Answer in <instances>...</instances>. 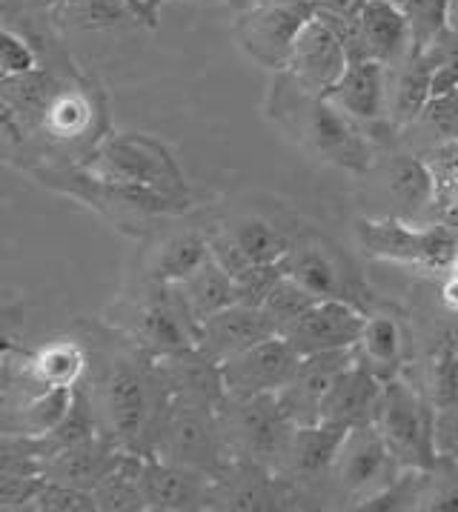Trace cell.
Listing matches in <instances>:
<instances>
[{"mask_svg":"<svg viewBox=\"0 0 458 512\" xmlns=\"http://www.w3.org/2000/svg\"><path fill=\"white\" fill-rule=\"evenodd\" d=\"M393 467H398L396 458L387 450L381 432L375 430V424H367L344 435V444L335 455L333 472L338 484L350 495L370 498L373 492L387 487L396 478Z\"/></svg>","mask_w":458,"mask_h":512,"instance_id":"30bf717a","label":"cell"},{"mask_svg":"<svg viewBox=\"0 0 458 512\" xmlns=\"http://www.w3.org/2000/svg\"><path fill=\"white\" fill-rule=\"evenodd\" d=\"M404 9L413 26V55H418L447 29L450 0H404Z\"/></svg>","mask_w":458,"mask_h":512,"instance_id":"f546056e","label":"cell"},{"mask_svg":"<svg viewBox=\"0 0 458 512\" xmlns=\"http://www.w3.org/2000/svg\"><path fill=\"white\" fill-rule=\"evenodd\" d=\"M355 361V349H330L304 355L290 378V384L278 392V404L292 424H315L321 415V401L335 381V375Z\"/></svg>","mask_w":458,"mask_h":512,"instance_id":"8fae6325","label":"cell"},{"mask_svg":"<svg viewBox=\"0 0 458 512\" xmlns=\"http://www.w3.org/2000/svg\"><path fill=\"white\" fill-rule=\"evenodd\" d=\"M141 332H144L146 344H152L158 352H167V355H178V352L198 347V324L189 318L178 295L175 298H169V295L152 298L144 307Z\"/></svg>","mask_w":458,"mask_h":512,"instance_id":"ffe728a7","label":"cell"},{"mask_svg":"<svg viewBox=\"0 0 458 512\" xmlns=\"http://www.w3.org/2000/svg\"><path fill=\"white\" fill-rule=\"evenodd\" d=\"M438 69V52L427 46L424 52L413 55V61L404 66L401 78L393 92V121L398 126H407L421 118L427 101L433 98V78Z\"/></svg>","mask_w":458,"mask_h":512,"instance_id":"cb8c5ba5","label":"cell"},{"mask_svg":"<svg viewBox=\"0 0 458 512\" xmlns=\"http://www.w3.org/2000/svg\"><path fill=\"white\" fill-rule=\"evenodd\" d=\"M104 401L112 432L129 447L138 444L149 418V392L141 369H135L132 364H118L112 369L106 378Z\"/></svg>","mask_w":458,"mask_h":512,"instance_id":"2e32d148","label":"cell"},{"mask_svg":"<svg viewBox=\"0 0 458 512\" xmlns=\"http://www.w3.org/2000/svg\"><path fill=\"white\" fill-rule=\"evenodd\" d=\"M373 424L381 432L387 450L393 452L398 467L424 472L436 467V418L427 401L407 381H384Z\"/></svg>","mask_w":458,"mask_h":512,"instance_id":"6da1fadb","label":"cell"},{"mask_svg":"<svg viewBox=\"0 0 458 512\" xmlns=\"http://www.w3.org/2000/svg\"><path fill=\"white\" fill-rule=\"evenodd\" d=\"M404 355V329L393 315H367L361 338L355 344V358L373 369L381 381L396 378V369Z\"/></svg>","mask_w":458,"mask_h":512,"instance_id":"603a6c76","label":"cell"},{"mask_svg":"<svg viewBox=\"0 0 458 512\" xmlns=\"http://www.w3.org/2000/svg\"><path fill=\"white\" fill-rule=\"evenodd\" d=\"M284 269L281 264H250L238 275H232L235 281V304H250V307H261L267 301L272 287L281 281Z\"/></svg>","mask_w":458,"mask_h":512,"instance_id":"1f68e13d","label":"cell"},{"mask_svg":"<svg viewBox=\"0 0 458 512\" xmlns=\"http://www.w3.org/2000/svg\"><path fill=\"white\" fill-rule=\"evenodd\" d=\"M318 6L313 0H275L252 9L238 23V38L252 58L270 69H287L292 43L304 23L313 21Z\"/></svg>","mask_w":458,"mask_h":512,"instance_id":"277c9868","label":"cell"},{"mask_svg":"<svg viewBox=\"0 0 458 512\" xmlns=\"http://www.w3.org/2000/svg\"><path fill=\"white\" fill-rule=\"evenodd\" d=\"M164 447L172 464H181L189 470L215 467L218 444H215V430L204 415V407H198L195 401L187 407H175L164 427Z\"/></svg>","mask_w":458,"mask_h":512,"instance_id":"e0dca14e","label":"cell"},{"mask_svg":"<svg viewBox=\"0 0 458 512\" xmlns=\"http://www.w3.org/2000/svg\"><path fill=\"white\" fill-rule=\"evenodd\" d=\"M364 324H367V315L350 301L318 298L313 307L284 332V338L304 358V355L330 352V349H355Z\"/></svg>","mask_w":458,"mask_h":512,"instance_id":"9c48e42d","label":"cell"},{"mask_svg":"<svg viewBox=\"0 0 458 512\" xmlns=\"http://www.w3.org/2000/svg\"><path fill=\"white\" fill-rule=\"evenodd\" d=\"M298 364H301V355L284 335L264 338L261 344L244 349L221 364L224 392L229 398L278 395L290 384Z\"/></svg>","mask_w":458,"mask_h":512,"instance_id":"5b68a950","label":"cell"},{"mask_svg":"<svg viewBox=\"0 0 458 512\" xmlns=\"http://www.w3.org/2000/svg\"><path fill=\"white\" fill-rule=\"evenodd\" d=\"M347 432L350 430H341V427L324 424V421L295 424L284 458H281V467H290L298 478H315L321 472L333 470L335 455L341 450Z\"/></svg>","mask_w":458,"mask_h":512,"instance_id":"d6986e66","label":"cell"},{"mask_svg":"<svg viewBox=\"0 0 458 512\" xmlns=\"http://www.w3.org/2000/svg\"><path fill=\"white\" fill-rule=\"evenodd\" d=\"M69 407H72V387H49L46 398H41L38 404H32V410H29L32 430H58Z\"/></svg>","mask_w":458,"mask_h":512,"instance_id":"d6a6232c","label":"cell"},{"mask_svg":"<svg viewBox=\"0 0 458 512\" xmlns=\"http://www.w3.org/2000/svg\"><path fill=\"white\" fill-rule=\"evenodd\" d=\"M358 241L375 261H390L401 267L444 269L458 252V241L447 224L410 226L396 218L358 221Z\"/></svg>","mask_w":458,"mask_h":512,"instance_id":"3957f363","label":"cell"},{"mask_svg":"<svg viewBox=\"0 0 458 512\" xmlns=\"http://www.w3.org/2000/svg\"><path fill=\"white\" fill-rule=\"evenodd\" d=\"M95 175L101 184L138 186L164 192L172 198L184 195V175L172 161L169 149L149 135H118L95 155Z\"/></svg>","mask_w":458,"mask_h":512,"instance_id":"7a4b0ae2","label":"cell"},{"mask_svg":"<svg viewBox=\"0 0 458 512\" xmlns=\"http://www.w3.org/2000/svg\"><path fill=\"white\" fill-rule=\"evenodd\" d=\"M146 504L158 510H189L201 501V475L181 464L149 461L138 472Z\"/></svg>","mask_w":458,"mask_h":512,"instance_id":"44dd1931","label":"cell"},{"mask_svg":"<svg viewBox=\"0 0 458 512\" xmlns=\"http://www.w3.org/2000/svg\"><path fill=\"white\" fill-rule=\"evenodd\" d=\"M304 112L307 141L324 161L350 172H367L373 166L370 141L358 129V121L350 118L341 106L327 101L324 95H310Z\"/></svg>","mask_w":458,"mask_h":512,"instance_id":"52a82bcc","label":"cell"},{"mask_svg":"<svg viewBox=\"0 0 458 512\" xmlns=\"http://www.w3.org/2000/svg\"><path fill=\"white\" fill-rule=\"evenodd\" d=\"M355 26L364 55L375 61L393 63L413 46V26L407 9L396 0H364Z\"/></svg>","mask_w":458,"mask_h":512,"instance_id":"9a60e30c","label":"cell"},{"mask_svg":"<svg viewBox=\"0 0 458 512\" xmlns=\"http://www.w3.org/2000/svg\"><path fill=\"white\" fill-rule=\"evenodd\" d=\"M421 115L427 126L444 141H458V89L433 95Z\"/></svg>","mask_w":458,"mask_h":512,"instance_id":"836d02e7","label":"cell"},{"mask_svg":"<svg viewBox=\"0 0 458 512\" xmlns=\"http://www.w3.org/2000/svg\"><path fill=\"white\" fill-rule=\"evenodd\" d=\"M89 121V106L81 95H63L61 101L52 106V129L69 138L78 135Z\"/></svg>","mask_w":458,"mask_h":512,"instance_id":"e575fe53","label":"cell"},{"mask_svg":"<svg viewBox=\"0 0 458 512\" xmlns=\"http://www.w3.org/2000/svg\"><path fill=\"white\" fill-rule=\"evenodd\" d=\"M347 66L350 55L341 32L327 15L315 12L313 21L304 23V29L292 43L287 61L290 81L298 83L307 95H327V89H333Z\"/></svg>","mask_w":458,"mask_h":512,"instance_id":"8992f818","label":"cell"},{"mask_svg":"<svg viewBox=\"0 0 458 512\" xmlns=\"http://www.w3.org/2000/svg\"><path fill=\"white\" fill-rule=\"evenodd\" d=\"M84 352L78 344H69V341H58V344H49L43 347L35 361H32V372L35 378L46 384V387H75V381L81 378L84 372Z\"/></svg>","mask_w":458,"mask_h":512,"instance_id":"83f0119b","label":"cell"},{"mask_svg":"<svg viewBox=\"0 0 458 512\" xmlns=\"http://www.w3.org/2000/svg\"><path fill=\"white\" fill-rule=\"evenodd\" d=\"M381 390H384V381L355 358L353 364H347L335 375V381L321 401L318 421L341 427V430L367 427L375 421Z\"/></svg>","mask_w":458,"mask_h":512,"instance_id":"4fadbf2b","label":"cell"},{"mask_svg":"<svg viewBox=\"0 0 458 512\" xmlns=\"http://www.w3.org/2000/svg\"><path fill=\"white\" fill-rule=\"evenodd\" d=\"M0 66L6 72H15V75L32 69V52L15 35H9L3 29H0Z\"/></svg>","mask_w":458,"mask_h":512,"instance_id":"d590c367","label":"cell"},{"mask_svg":"<svg viewBox=\"0 0 458 512\" xmlns=\"http://www.w3.org/2000/svg\"><path fill=\"white\" fill-rule=\"evenodd\" d=\"M229 238L247 264H281L290 249V241L264 218H244L229 232Z\"/></svg>","mask_w":458,"mask_h":512,"instance_id":"4316f807","label":"cell"},{"mask_svg":"<svg viewBox=\"0 0 458 512\" xmlns=\"http://www.w3.org/2000/svg\"><path fill=\"white\" fill-rule=\"evenodd\" d=\"M212 258V244L198 232L172 235L167 244L158 249L155 258V278L161 284H178L198 267H204Z\"/></svg>","mask_w":458,"mask_h":512,"instance_id":"d4e9b609","label":"cell"},{"mask_svg":"<svg viewBox=\"0 0 458 512\" xmlns=\"http://www.w3.org/2000/svg\"><path fill=\"white\" fill-rule=\"evenodd\" d=\"M390 192L396 195L407 212H418L424 206L436 204V184L427 161L416 155H398L387 169Z\"/></svg>","mask_w":458,"mask_h":512,"instance_id":"484cf974","label":"cell"},{"mask_svg":"<svg viewBox=\"0 0 458 512\" xmlns=\"http://www.w3.org/2000/svg\"><path fill=\"white\" fill-rule=\"evenodd\" d=\"M441 301H444V307L450 309V312H458V278L447 275V281L441 287Z\"/></svg>","mask_w":458,"mask_h":512,"instance_id":"74e56055","label":"cell"},{"mask_svg":"<svg viewBox=\"0 0 458 512\" xmlns=\"http://www.w3.org/2000/svg\"><path fill=\"white\" fill-rule=\"evenodd\" d=\"M278 335L264 307L250 304H232L215 315H209L204 324H198V349L212 358L215 364H224L232 355L261 344L264 338Z\"/></svg>","mask_w":458,"mask_h":512,"instance_id":"7c38bea8","label":"cell"},{"mask_svg":"<svg viewBox=\"0 0 458 512\" xmlns=\"http://www.w3.org/2000/svg\"><path fill=\"white\" fill-rule=\"evenodd\" d=\"M384 66L387 63L375 61V58L350 61L344 75L335 81L333 89H327L324 98L341 106L355 121H378L384 112V101H387Z\"/></svg>","mask_w":458,"mask_h":512,"instance_id":"ac0fdd59","label":"cell"},{"mask_svg":"<svg viewBox=\"0 0 458 512\" xmlns=\"http://www.w3.org/2000/svg\"><path fill=\"white\" fill-rule=\"evenodd\" d=\"M284 275L295 278L304 289H310L315 298H341L358 307L355 301L353 275L347 264L341 261V255L333 252L330 246L304 241L287 249V255L281 258Z\"/></svg>","mask_w":458,"mask_h":512,"instance_id":"5bb4252c","label":"cell"},{"mask_svg":"<svg viewBox=\"0 0 458 512\" xmlns=\"http://www.w3.org/2000/svg\"><path fill=\"white\" fill-rule=\"evenodd\" d=\"M444 269H447V275H450V278H458V252L450 258V264H447Z\"/></svg>","mask_w":458,"mask_h":512,"instance_id":"ab89813d","label":"cell"},{"mask_svg":"<svg viewBox=\"0 0 458 512\" xmlns=\"http://www.w3.org/2000/svg\"><path fill=\"white\" fill-rule=\"evenodd\" d=\"M447 26L458 32V0H450V9H447Z\"/></svg>","mask_w":458,"mask_h":512,"instance_id":"f35d334b","label":"cell"},{"mask_svg":"<svg viewBox=\"0 0 458 512\" xmlns=\"http://www.w3.org/2000/svg\"><path fill=\"white\" fill-rule=\"evenodd\" d=\"M396 3H401V6H404V0H396Z\"/></svg>","mask_w":458,"mask_h":512,"instance_id":"60d3db41","label":"cell"},{"mask_svg":"<svg viewBox=\"0 0 458 512\" xmlns=\"http://www.w3.org/2000/svg\"><path fill=\"white\" fill-rule=\"evenodd\" d=\"M43 507H55V510H92L95 504L86 498L84 492H78L75 487H49L41 495Z\"/></svg>","mask_w":458,"mask_h":512,"instance_id":"8d00e7d4","label":"cell"},{"mask_svg":"<svg viewBox=\"0 0 458 512\" xmlns=\"http://www.w3.org/2000/svg\"><path fill=\"white\" fill-rule=\"evenodd\" d=\"M229 401H232V430L244 452L261 467L281 464L295 424L281 410L278 395L229 398Z\"/></svg>","mask_w":458,"mask_h":512,"instance_id":"ba28073f","label":"cell"},{"mask_svg":"<svg viewBox=\"0 0 458 512\" xmlns=\"http://www.w3.org/2000/svg\"><path fill=\"white\" fill-rule=\"evenodd\" d=\"M175 287H178L181 304L195 324H204L209 315L235 304V281L215 258H209L204 267L195 269Z\"/></svg>","mask_w":458,"mask_h":512,"instance_id":"7402d4cb","label":"cell"},{"mask_svg":"<svg viewBox=\"0 0 458 512\" xmlns=\"http://www.w3.org/2000/svg\"><path fill=\"white\" fill-rule=\"evenodd\" d=\"M430 172L436 184V204L441 212H456L458 204V141H444L430 155Z\"/></svg>","mask_w":458,"mask_h":512,"instance_id":"4dcf8cb0","label":"cell"},{"mask_svg":"<svg viewBox=\"0 0 458 512\" xmlns=\"http://www.w3.org/2000/svg\"><path fill=\"white\" fill-rule=\"evenodd\" d=\"M315 301L318 298H315L310 289L301 287L290 275H281V281L272 287V292L267 295V301L261 307L270 315V321L278 329V335H284L307 309L313 307Z\"/></svg>","mask_w":458,"mask_h":512,"instance_id":"f1b7e54d","label":"cell"}]
</instances>
